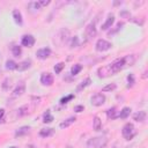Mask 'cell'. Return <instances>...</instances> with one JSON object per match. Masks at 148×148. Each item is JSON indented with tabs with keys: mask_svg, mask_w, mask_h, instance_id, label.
I'll return each instance as SVG.
<instances>
[{
	"mask_svg": "<svg viewBox=\"0 0 148 148\" xmlns=\"http://www.w3.org/2000/svg\"><path fill=\"white\" fill-rule=\"evenodd\" d=\"M125 66H126L125 58H120V59H117L116 61H113L111 65H109V66H108V68H109L110 74H114V73L120 72Z\"/></svg>",
	"mask_w": 148,
	"mask_h": 148,
	"instance_id": "obj_1",
	"label": "cell"
},
{
	"mask_svg": "<svg viewBox=\"0 0 148 148\" xmlns=\"http://www.w3.org/2000/svg\"><path fill=\"white\" fill-rule=\"evenodd\" d=\"M121 133H123V136H124L126 140H131V139L135 135V133H136V132H135V128H134L133 124L127 123V124L123 127Z\"/></svg>",
	"mask_w": 148,
	"mask_h": 148,
	"instance_id": "obj_2",
	"label": "cell"
},
{
	"mask_svg": "<svg viewBox=\"0 0 148 148\" xmlns=\"http://www.w3.org/2000/svg\"><path fill=\"white\" fill-rule=\"evenodd\" d=\"M111 46H112V44H111L110 42L105 40V39H98V40L96 42V45H95L96 51H98V52L108 51L109 49H111Z\"/></svg>",
	"mask_w": 148,
	"mask_h": 148,
	"instance_id": "obj_3",
	"label": "cell"
},
{
	"mask_svg": "<svg viewBox=\"0 0 148 148\" xmlns=\"http://www.w3.org/2000/svg\"><path fill=\"white\" fill-rule=\"evenodd\" d=\"M105 102V96L103 94H95L91 97V104L95 106H101Z\"/></svg>",
	"mask_w": 148,
	"mask_h": 148,
	"instance_id": "obj_4",
	"label": "cell"
},
{
	"mask_svg": "<svg viewBox=\"0 0 148 148\" xmlns=\"http://www.w3.org/2000/svg\"><path fill=\"white\" fill-rule=\"evenodd\" d=\"M22 45L23 46H27V47H31L34 44H35V37L32 35H24L22 37V40H21Z\"/></svg>",
	"mask_w": 148,
	"mask_h": 148,
	"instance_id": "obj_5",
	"label": "cell"
},
{
	"mask_svg": "<svg viewBox=\"0 0 148 148\" xmlns=\"http://www.w3.org/2000/svg\"><path fill=\"white\" fill-rule=\"evenodd\" d=\"M40 82L44 86H51L53 83V76L50 73H43L40 76Z\"/></svg>",
	"mask_w": 148,
	"mask_h": 148,
	"instance_id": "obj_6",
	"label": "cell"
},
{
	"mask_svg": "<svg viewBox=\"0 0 148 148\" xmlns=\"http://www.w3.org/2000/svg\"><path fill=\"white\" fill-rule=\"evenodd\" d=\"M50 54H51V50H50L49 47H43V49H39V50L36 52L37 58H38V59H42V60L46 59V58H47Z\"/></svg>",
	"mask_w": 148,
	"mask_h": 148,
	"instance_id": "obj_7",
	"label": "cell"
},
{
	"mask_svg": "<svg viewBox=\"0 0 148 148\" xmlns=\"http://www.w3.org/2000/svg\"><path fill=\"white\" fill-rule=\"evenodd\" d=\"M96 35V28H95V23H89L86 28V36L88 38H91Z\"/></svg>",
	"mask_w": 148,
	"mask_h": 148,
	"instance_id": "obj_8",
	"label": "cell"
},
{
	"mask_svg": "<svg viewBox=\"0 0 148 148\" xmlns=\"http://www.w3.org/2000/svg\"><path fill=\"white\" fill-rule=\"evenodd\" d=\"M99 146H102V138H92L88 141L89 148H98Z\"/></svg>",
	"mask_w": 148,
	"mask_h": 148,
	"instance_id": "obj_9",
	"label": "cell"
},
{
	"mask_svg": "<svg viewBox=\"0 0 148 148\" xmlns=\"http://www.w3.org/2000/svg\"><path fill=\"white\" fill-rule=\"evenodd\" d=\"M113 22H114V16H113L112 14H110V15L108 16L106 21L102 24V30H108L109 28H111V25L113 24Z\"/></svg>",
	"mask_w": 148,
	"mask_h": 148,
	"instance_id": "obj_10",
	"label": "cell"
},
{
	"mask_svg": "<svg viewBox=\"0 0 148 148\" xmlns=\"http://www.w3.org/2000/svg\"><path fill=\"white\" fill-rule=\"evenodd\" d=\"M24 91H25V84H24V82H21V83H18V84L16 86V88L14 89L13 95H14V96H21Z\"/></svg>",
	"mask_w": 148,
	"mask_h": 148,
	"instance_id": "obj_11",
	"label": "cell"
},
{
	"mask_svg": "<svg viewBox=\"0 0 148 148\" xmlns=\"http://www.w3.org/2000/svg\"><path fill=\"white\" fill-rule=\"evenodd\" d=\"M146 117H147L146 111H139V112L133 114V119L136 121H140V123H143L146 120Z\"/></svg>",
	"mask_w": 148,
	"mask_h": 148,
	"instance_id": "obj_12",
	"label": "cell"
},
{
	"mask_svg": "<svg viewBox=\"0 0 148 148\" xmlns=\"http://www.w3.org/2000/svg\"><path fill=\"white\" fill-rule=\"evenodd\" d=\"M30 66H31V60H24V61H22V62H20L18 65H17V67H16V69L17 71H25V69H28V68H30Z\"/></svg>",
	"mask_w": 148,
	"mask_h": 148,
	"instance_id": "obj_13",
	"label": "cell"
},
{
	"mask_svg": "<svg viewBox=\"0 0 148 148\" xmlns=\"http://www.w3.org/2000/svg\"><path fill=\"white\" fill-rule=\"evenodd\" d=\"M13 17H14V20H15V22H16L17 24H22L23 20H22L21 12H20L18 9H14V10H13Z\"/></svg>",
	"mask_w": 148,
	"mask_h": 148,
	"instance_id": "obj_14",
	"label": "cell"
},
{
	"mask_svg": "<svg viewBox=\"0 0 148 148\" xmlns=\"http://www.w3.org/2000/svg\"><path fill=\"white\" fill-rule=\"evenodd\" d=\"M76 119H75V117H69L68 119H66V120H64L62 123H60V128H66V127H68V126H71L74 121H75Z\"/></svg>",
	"mask_w": 148,
	"mask_h": 148,
	"instance_id": "obj_15",
	"label": "cell"
},
{
	"mask_svg": "<svg viewBox=\"0 0 148 148\" xmlns=\"http://www.w3.org/2000/svg\"><path fill=\"white\" fill-rule=\"evenodd\" d=\"M130 113H131V109L128 106H125V108H123V110L120 111V113L118 114V117L121 118V119H126L130 116Z\"/></svg>",
	"mask_w": 148,
	"mask_h": 148,
	"instance_id": "obj_16",
	"label": "cell"
},
{
	"mask_svg": "<svg viewBox=\"0 0 148 148\" xmlns=\"http://www.w3.org/2000/svg\"><path fill=\"white\" fill-rule=\"evenodd\" d=\"M90 83H91V80H90L89 77H87L84 81H82V82H81V83L77 86V88H76V91H81L82 89H84V88H86L87 86H89Z\"/></svg>",
	"mask_w": 148,
	"mask_h": 148,
	"instance_id": "obj_17",
	"label": "cell"
},
{
	"mask_svg": "<svg viewBox=\"0 0 148 148\" xmlns=\"http://www.w3.org/2000/svg\"><path fill=\"white\" fill-rule=\"evenodd\" d=\"M92 127H94V130H95V131H99V130L102 128V121H101V119H99L97 116L94 118V121H92Z\"/></svg>",
	"mask_w": 148,
	"mask_h": 148,
	"instance_id": "obj_18",
	"label": "cell"
},
{
	"mask_svg": "<svg viewBox=\"0 0 148 148\" xmlns=\"http://www.w3.org/2000/svg\"><path fill=\"white\" fill-rule=\"evenodd\" d=\"M106 114H108V118H110V119H116V118L118 117V113H117L114 106L111 108V109H109V110L106 111Z\"/></svg>",
	"mask_w": 148,
	"mask_h": 148,
	"instance_id": "obj_19",
	"label": "cell"
},
{
	"mask_svg": "<svg viewBox=\"0 0 148 148\" xmlns=\"http://www.w3.org/2000/svg\"><path fill=\"white\" fill-rule=\"evenodd\" d=\"M29 130H30V127H29V126H22L21 128H18V130L16 131L15 135H16V136H21V135H24V134H27V133L29 132Z\"/></svg>",
	"mask_w": 148,
	"mask_h": 148,
	"instance_id": "obj_20",
	"label": "cell"
},
{
	"mask_svg": "<svg viewBox=\"0 0 148 148\" xmlns=\"http://www.w3.org/2000/svg\"><path fill=\"white\" fill-rule=\"evenodd\" d=\"M16 67H17V64L15 61H13V60H7L6 61V69L14 71V69H16Z\"/></svg>",
	"mask_w": 148,
	"mask_h": 148,
	"instance_id": "obj_21",
	"label": "cell"
},
{
	"mask_svg": "<svg viewBox=\"0 0 148 148\" xmlns=\"http://www.w3.org/2000/svg\"><path fill=\"white\" fill-rule=\"evenodd\" d=\"M81 69H82V66H81L80 64H75V65L72 66V68H71V74H72V75H76V74H79V73L81 72Z\"/></svg>",
	"mask_w": 148,
	"mask_h": 148,
	"instance_id": "obj_22",
	"label": "cell"
},
{
	"mask_svg": "<svg viewBox=\"0 0 148 148\" xmlns=\"http://www.w3.org/2000/svg\"><path fill=\"white\" fill-rule=\"evenodd\" d=\"M39 134H40V136H44V138L50 136L53 134V128H43V130H40Z\"/></svg>",
	"mask_w": 148,
	"mask_h": 148,
	"instance_id": "obj_23",
	"label": "cell"
},
{
	"mask_svg": "<svg viewBox=\"0 0 148 148\" xmlns=\"http://www.w3.org/2000/svg\"><path fill=\"white\" fill-rule=\"evenodd\" d=\"M12 52H13V54H14L15 57H20L21 53H22V50H21V47H20L18 45H14L13 49H12Z\"/></svg>",
	"mask_w": 148,
	"mask_h": 148,
	"instance_id": "obj_24",
	"label": "cell"
},
{
	"mask_svg": "<svg viewBox=\"0 0 148 148\" xmlns=\"http://www.w3.org/2000/svg\"><path fill=\"white\" fill-rule=\"evenodd\" d=\"M117 88V84L116 83H110V84H106L105 87L102 88V91H111V90H114Z\"/></svg>",
	"mask_w": 148,
	"mask_h": 148,
	"instance_id": "obj_25",
	"label": "cell"
},
{
	"mask_svg": "<svg viewBox=\"0 0 148 148\" xmlns=\"http://www.w3.org/2000/svg\"><path fill=\"white\" fill-rule=\"evenodd\" d=\"M52 120H53V116H52V114L50 113V111L47 110V111L44 113V120H43V121H44V123H51Z\"/></svg>",
	"mask_w": 148,
	"mask_h": 148,
	"instance_id": "obj_26",
	"label": "cell"
},
{
	"mask_svg": "<svg viewBox=\"0 0 148 148\" xmlns=\"http://www.w3.org/2000/svg\"><path fill=\"white\" fill-rule=\"evenodd\" d=\"M28 113V105H23L17 110V116H24Z\"/></svg>",
	"mask_w": 148,
	"mask_h": 148,
	"instance_id": "obj_27",
	"label": "cell"
},
{
	"mask_svg": "<svg viewBox=\"0 0 148 148\" xmlns=\"http://www.w3.org/2000/svg\"><path fill=\"white\" fill-rule=\"evenodd\" d=\"M64 67H65V64H64V62H59V64H57V65L54 66V72H56V74H59Z\"/></svg>",
	"mask_w": 148,
	"mask_h": 148,
	"instance_id": "obj_28",
	"label": "cell"
},
{
	"mask_svg": "<svg viewBox=\"0 0 148 148\" xmlns=\"http://www.w3.org/2000/svg\"><path fill=\"white\" fill-rule=\"evenodd\" d=\"M127 82H128V87H132L135 83V80H134V75L133 74H128L127 75Z\"/></svg>",
	"mask_w": 148,
	"mask_h": 148,
	"instance_id": "obj_29",
	"label": "cell"
},
{
	"mask_svg": "<svg viewBox=\"0 0 148 148\" xmlns=\"http://www.w3.org/2000/svg\"><path fill=\"white\" fill-rule=\"evenodd\" d=\"M73 98H74V95L71 94V95H68V96H66V97H62V98L60 99V103H61V104H65V103H67L68 101H71V99H73Z\"/></svg>",
	"mask_w": 148,
	"mask_h": 148,
	"instance_id": "obj_30",
	"label": "cell"
},
{
	"mask_svg": "<svg viewBox=\"0 0 148 148\" xmlns=\"http://www.w3.org/2000/svg\"><path fill=\"white\" fill-rule=\"evenodd\" d=\"M9 86H10L9 79H5V80H3V83H2V88H3L5 90H8V89H9Z\"/></svg>",
	"mask_w": 148,
	"mask_h": 148,
	"instance_id": "obj_31",
	"label": "cell"
},
{
	"mask_svg": "<svg viewBox=\"0 0 148 148\" xmlns=\"http://www.w3.org/2000/svg\"><path fill=\"white\" fill-rule=\"evenodd\" d=\"M77 44H79V38H77L76 36H74V37L72 38V44H71V46L74 47V46H77Z\"/></svg>",
	"mask_w": 148,
	"mask_h": 148,
	"instance_id": "obj_32",
	"label": "cell"
},
{
	"mask_svg": "<svg viewBox=\"0 0 148 148\" xmlns=\"http://www.w3.org/2000/svg\"><path fill=\"white\" fill-rule=\"evenodd\" d=\"M49 3H50L49 0H46V1H45V0H43V1H38V5H39V6H47Z\"/></svg>",
	"mask_w": 148,
	"mask_h": 148,
	"instance_id": "obj_33",
	"label": "cell"
},
{
	"mask_svg": "<svg viewBox=\"0 0 148 148\" xmlns=\"http://www.w3.org/2000/svg\"><path fill=\"white\" fill-rule=\"evenodd\" d=\"M74 110L76 112H81V111H83V106L82 105H76V106H74Z\"/></svg>",
	"mask_w": 148,
	"mask_h": 148,
	"instance_id": "obj_34",
	"label": "cell"
},
{
	"mask_svg": "<svg viewBox=\"0 0 148 148\" xmlns=\"http://www.w3.org/2000/svg\"><path fill=\"white\" fill-rule=\"evenodd\" d=\"M3 114H5V110L3 109H0V120H2Z\"/></svg>",
	"mask_w": 148,
	"mask_h": 148,
	"instance_id": "obj_35",
	"label": "cell"
},
{
	"mask_svg": "<svg viewBox=\"0 0 148 148\" xmlns=\"http://www.w3.org/2000/svg\"><path fill=\"white\" fill-rule=\"evenodd\" d=\"M9 148H16V147H9Z\"/></svg>",
	"mask_w": 148,
	"mask_h": 148,
	"instance_id": "obj_36",
	"label": "cell"
},
{
	"mask_svg": "<svg viewBox=\"0 0 148 148\" xmlns=\"http://www.w3.org/2000/svg\"><path fill=\"white\" fill-rule=\"evenodd\" d=\"M113 148H116V147H113Z\"/></svg>",
	"mask_w": 148,
	"mask_h": 148,
	"instance_id": "obj_37",
	"label": "cell"
},
{
	"mask_svg": "<svg viewBox=\"0 0 148 148\" xmlns=\"http://www.w3.org/2000/svg\"><path fill=\"white\" fill-rule=\"evenodd\" d=\"M0 72H1V71H0Z\"/></svg>",
	"mask_w": 148,
	"mask_h": 148,
	"instance_id": "obj_38",
	"label": "cell"
}]
</instances>
